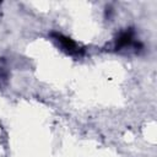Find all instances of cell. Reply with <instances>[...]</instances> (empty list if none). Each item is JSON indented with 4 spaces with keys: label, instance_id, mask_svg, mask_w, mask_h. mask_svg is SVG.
Masks as SVG:
<instances>
[{
    "label": "cell",
    "instance_id": "6da1fadb",
    "mask_svg": "<svg viewBox=\"0 0 157 157\" xmlns=\"http://www.w3.org/2000/svg\"><path fill=\"white\" fill-rule=\"evenodd\" d=\"M50 37L56 43V45L63 52H65L67 55H71V56H75V58H81L85 54V48L80 47L71 38H69V37H66L61 33H58V32L50 33Z\"/></svg>",
    "mask_w": 157,
    "mask_h": 157
},
{
    "label": "cell",
    "instance_id": "7a4b0ae2",
    "mask_svg": "<svg viewBox=\"0 0 157 157\" xmlns=\"http://www.w3.org/2000/svg\"><path fill=\"white\" fill-rule=\"evenodd\" d=\"M141 48V44L136 42L134 31L132 29H125L118 34V37L114 39V49L115 50H124V49H135L139 50Z\"/></svg>",
    "mask_w": 157,
    "mask_h": 157
},
{
    "label": "cell",
    "instance_id": "3957f363",
    "mask_svg": "<svg viewBox=\"0 0 157 157\" xmlns=\"http://www.w3.org/2000/svg\"><path fill=\"white\" fill-rule=\"evenodd\" d=\"M7 80V72L4 67H0V87H2V85L6 82Z\"/></svg>",
    "mask_w": 157,
    "mask_h": 157
}]
</instances>
